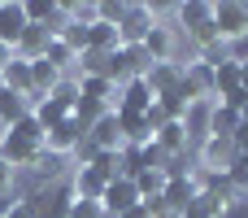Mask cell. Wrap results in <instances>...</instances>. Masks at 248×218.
Returning a JSON list of instances; mask_svg holds the SVG:
<instances>
[{"label":"cell","instance_id":"obj_8","mask_svg":"<svg viewBox=\"0 0 248 218\" xmlns=\"http://www.w3.org/2000/svg\"><path fill=\"white\" fill-rule=\"evenodd\" d=\"M153 22H157V13H153L148 4H126V13H122V22H118V39H122V44H140V39L153 31Z\"/></svg>","mask_w":248,"mask_h":218},{"label":"cell","instance_id":"obj_9","mask_svg":"<svg viewBox=\"0 0 248 218\" xmlns=\"http://www.w3.org/2000/svg\"><path fill=\"white\" fill-rule=\"evenodd\" d=\"M87 144L92 149H100V153H118L126 140H122V131H118V114L113 109H105L92 127H87Z\"/></svg>","mask_w":248,"mask_h":218},{"label":"cell","instance_id":"obj_33","mask_svg":"<svg viewBox=\"0 0 248 218\" xmlns=\"http://www.w3.org/2000/svg\"><path fill=\"white\" fill-rule=\"evenodd\" d=\"M13 57H17V52H13V48H9V44H0V70H4V66H9V61H13Z\"/></svg>","mask_w":248,"mask_h":218},{"label":"cell","instance_id":"obj_13","mask_svg":"<svg viewBox=\"0 0 248 218\" xmlns=\"http://www.w3.org/2000/svg\"><path fill=\"white\" fill-rule=\"evenodd\" d=\"M201 192V184H196V175H179V179H166V188H161V205L166 210H174V214H183L187 205H192V197Z\"/></svg>","mask_w":248,"mask_h":218},{"label":"cell","instance_id":"obj_34","mask_svg":"<svg viewBox=\"0 0 248 218\" xmlns=\"http://www.w3.org/2000/svg\"><path fill=\"white\" fill-rule=\"evenodd\" d=\"M13 201H17V197H13V192H0V218L9 214V205H13Z\"/></svg>","mask_w":248,"mask_h":218},{"label":"cell","instance_id":"obj_2","mask_svg":"<svg viewBox=\"0 0 248 218\" xmlns=\"http://www.w3.org/2000/svg\"><path fill=\"white\" fill-rule=\"evenodd\" d=\"M39 153H44L39 140H26V135H17V131H0V162H4V166L31 170V166L39 162Z\"/></svg>","mask_w":248,"mask_h":218},{"label":"cell","instance_id":"obj_17","mask_svg":"<svg viewBox=\"0 0 248 218\" xmlns=\"http://www.w3.org/2000/svg\"><path fill=\"white\" fill-rule=\"evenodd\" d=\"M31 22H26V9L13 0V4H0V44H9V48H17V39H22V31H26Z\"/></svg>","mask_w":248,"mask_h":218},{"label":"cell","instance_id":"obj_28","mask_svg":"<svg viewBox=\"0 0 248 218\" xmlns=\"http://www.w3.org/2000/svg\"><path fill=\"white\" fill-rule=\"evenodd\" d=\"M65 218H109V214H105V205H100V201H70Z\"/></svg>","mask_w":248,"mask_h":218},{"label":"cell","instance_id":"obj_14","mask_svg":"<svg viewBox=\"0 0 248 218\" xmlns=\"http://www.w3.org/2000/svg\"><path fill=\"white\" fill-rule=\"evenodd\" d=\"M179 79H183V66H179V61H157V66H148V70H144V83H148V92H153V96L174 92V87H179Z\"/></svg>","mask_w":248,"mask_h":218},{"label":"cell","instance_id":"obj_7","mask_svg":"<svg viewBox=\"0 0 248 218\" xmlns=\"http://www.w3.org/2000/svg\"><path fill=\"white\" fill-rule=\"evenodd\" d=\"M235 162V144L222 140V135H209L201 149H196V170H214V175H227V166Z\"/></svg>","mask_w":248,"mask_h":218},{"label":"cell","instance_id":"obj_10","mask_svg":"<svg viewBox=\"0 0 248 218\" xmlns=\"http://www.w3.org/2000/svg\"><path fill=\"white\" fill-rule=\"evenodd\" d=\"M78 92H83V101L100 105V114L118 105V83H113L109 74H83V79H78Z\"/></svg>","mask_w":248,"mask_h":218},{"label":"cell","instance_id":"obj_18","mask_svg":"<svg viewBox=\"0 0 248 218\" xmlns=\"http://www.w3.org/2000/svg\"><path fill=\"white\" fill-rule=\"evenodd\" d=\"M70 114H74V109H70L65 101H57V96H44V101H39V105L31 109V118H35V122L44 127V135H48L52 127H61V122H65Z\"/></svg>","mask_w":248,"mask_h":218},{"label":"cell","instance_id":"obj_31","mask_svg":"<svg viewBox=\"0 0 248 218\" xmlns=\"http://www.w3.org/2000/svg\"><path fill=\"white\" fill-rule=\"evenodd\" d=\"M4 218H39V214H35V205H31L26 197H17V201L9 205V214H4Z\"/></svg>","mask_w":248,"mask_h":218},{"label":"cell","instance_id":"obj_25","mask_svg":"<svg viewBox=\"0 0 248 218\" xmlns=\"http://www.w3.org/2000/svg\"><path fill=\"white\" fill-rule=\"evenodd\" d=\"M26 114H31L26 96H17V92L0 87V127H13V122H17V118H26Z\"/></svg>","mask_w":248,"mask_h":218},{"label":"cell","instance_id":"obj_4","mask_svg":"<svg viewBox=\"0 0 248 218\" xmlns=\"http://www.w3.org/2000/svg\"><path fill=\"white\" fill-rule=\"evenodd\" d=\"M83 114H70L61 127H52L48 135H44V153H52V157H70V153H78L83 149Z\"/></svg>","mask_w":248,"mask_h":218},{"label":"cell","instance_id":"obj_32","mask_svg":"<svg viewBox=\"0 0 248 218\" xmlns=\"http://www.w3.org/2000/svg\"><path fill=\"white\" fill-rule=\"evenodd\" d=\"M13 175H17V170H13V166H4V162H0V192H9V184H13Z\"/></svg>","mask_w":248,"mask_h":218},{"label":"cell","instance_id":"obj_19","mask_svg":"<svg viewBox=\"0 0 248 218\" xmlns=\"http://www.w3.org/2000/svg\"><path fill=\"white\" fill-rule=\"evenodd\" d=\"M240 92V61H222V66H214V96L209 101H227V96H235Z\"/></svg>","mask_w":248,"mask_h":218},{"label":"cell","instance_id":"obj_21","mask_svg":"<svg viewBox=\"0 0 248 218\" xmlns=\"http://www.w3.org/2000/svg\"><path fill=\"white\" fill-rule=\"evenodd\" d=\"M0 87L17 92V96H31V61L13 57V61H9V66L0 70Z\"/></svg>","mask_w":248,"mask_h":218},{"label":"cell","instance_id":"obj_24","mask_svg":"<svg viewBox=\"0 0 248 218\" xmlns=\"http://www.w3.org/2000/svg\"><path fill=\"white\" fill-rule=\"evenodd\" d=\"M44 61H48V66H57L61 74H70V70L78 66V52H74V48H70L61 35H57V39H48V52H44Z\"/></svg>","mask_w":248,"mask_h":218},{"label":"cell","instance_id":"obj_6","mask_svg":"<svg viewBox=\"0 0 248 218\" xmlns=\"http://www.w3.org/2000/svg\"><path fill=\"white\" fill-rule=\"evenodd\" d=\"M214 31H218L222 44L248 35V4H240V0H222V4H214Z\"/></svg>","mask_w":248,"mask_h":218},{"label":"cell","instance_id":"obj_26","mask_svg":"<svg viewBox=\"0 0 248 218\" xmlns=\"http://www.w3.org/2000/svg\"><path fill=\"white\" fill-rule=\"evenodd\" d=\"M135 188H140V201H157L161 188H166V175L161 170H140L135 175Z\"/></svg>","mask_w":248,"mask_h":218},{"label":"cell","instance_id":"obj_23","mask_svg":"<svg viewBox=\"0 0 248 218\" xmlns=\"http://www.w3.org/2000/svg\"><path fill=\"white\" fill-rule=\"evenodd\" d=\"M222 214H227V201H218L214 192H196L192 205H187L179 218H222Z\"/></svg>","mask_w":248,"mask_h":218},{"label":"cell","instance_id":"obj_29","mask_svg":"<svg viewBox=\"0 0 248 218\" xmlns=\"http://www.w3.org/2000/svg\"><path fill=\"white\" fill-rule=\"evenodd\" d=\"M96 9H100V22H109V26H118L122 13H126V4H113V0H105V4H96Z\"/></svg>","mask_w":248,"mask_h":218},{"label":"cell","instance_id":"obj_5","mask_svg":"<svg viewBox=\"0 0 248 218\" xmlns=\"http://www.w3.org/2000/svg\"><path fill=\"white\" fill-rule=\"evenodd\" d=\"M148 66H153V61L144 57V48H140V44H118V48L109 52V79H113V83L140 79Z\"/></svg>","mask_w":248,"mask_h":218},{"label":"cell","instance_id":"obj_22","mask_svg":"<svg viewBox=\"0 0 248 218\" xmlns=\"http://www.w3.org/2000/svg\"><path fill=\"white\" fill-rule=\"evenodd\" d=\"M235 127H240V109H231V105H218V101H214V114H209V135L231 140V135H235Z\"/></svg>","mask_w":248,"mask_h":218},{"label":"cell","instance_id":"obj_30","mask_svg":"<svg viewBox=\"0 0 248 218\" xmlns=\"http://www.w3.org/2000/svg\"><path fill=\"white\" fill-rule=\"evenodd\" d=\"M227 57H231V61H240V66H248V35H240V39H231V44H227Z\"/></svg>","mask_w":248,"mask_h":218},{"label":"cell","instance_id":"obj_15","mask_svg":"<svg viewBox=\"0 0 248 218\" xmlns=\"http://www.w3.org/2000/svg\"><path fill=\"white\" fill-rule=\"evenodd\" d=\"M153 144H157L166 157L192 153V140H187V127H183V122H161V127L153 131Z\"/></svg>","mask_w":248,"mask_h":218},{"label":"cell","instance_id":"obj_11","mask_svg":"<svg viewBox=\"0 0 248 218\" xmlns=\"http://www.w3.org/2000/svg\"><path fill=\"white\" fill-rule=\"evenodd\" d=\"M153 105H157V96L148 92L144 74H140V79H126V83H118V105H113V109H131V114H148Z\"/></svg>","mask_w":248,"mask_h":218},{"label":"cell","instance_id":"obj_27","mask_svg":"<svg viewBox=\"0 0 248 218\" xmlns=\"http://www.w3.org/2000/svg\"><path fill=\"white\" fill-rule=\"evenodd\" d=\"M227 179L235 192H248V153H235V162L227 166Z\"/></svg>","mask_w":248,"mask_h":218},{"label":"cell","instance_id":"obj_35","mask_svg":"<svg viewBox=\"0 0 248 218\" xmlns=\"http://www.w3.org/2000/svg\"><path fill=\"white\" fill-rule=\"evenodd\" d=\"M240 92H244V101H248V66H240Z\"/></svg>","mask_w":248,"mask_h":218},{"label":"cell","instance_id":"obj_1","mask_svg":"<svg viewBox=\"0 0 248 218\" xmlns=\"http://www.w3.org/2000/svg\"><path fill=\"white\" fill-rule=\"evenodd\" d=\"M174 17H179V35H187V44L201 52V48H209V44H218V31H214V4H205V0H192V4H179L174 9Z\"/></svg>","mask_w":248,"mask_h":218},{"label":"cell","instance_id":"obj_20","mask_svg":"<svg viewBox=\"0 0 248 218\" xmlns=\"http://www.w3.org/2000/svg\"><path fill=\"white\" fill-rule=\"evenodd\" d=\"M118 44H122V39H118V26H109V22L96 17V22L87 26V48H83V52H105V57H109Z\"/></svg>","mask_w":248,"mask_h":218},{"label":"cell","instance_id":"obj_3","mask_svg":"<svg viewBox=\"0 0 248 218\" xmlns=\"http://www.w3.org/2000/svg\"><path fill=\"white\" fill-rule=\"evenodd\" d=\"M179 44H183V35L174 26H166V22H153V31L140 39V48H144V57L153 66L157 61H179Z\"/></svg>","mask_w":248,"mask_h":218},{"label":"cell","instance_id":"obj_12","mask_svg":"<svg viewBox=\"0 0 248 218\" xmlns=\"http://www.w3.org/2000/svg\"><path fill=\"white\" fill-rule=\"evenodd\" d=\"M100 205H105V214H109V218H118V214H126L131 205H140V188H135V179H113V184L105 188Z\"/></svg>","mask_w":248,"mask_h":218},{"label":"cell","instance_id":"obj_16","mask_svg":"<svg viewBox=\"0 0 248 218\" xmlns=\"http://www.w3.org/2000/svg\"><path fill=\"white\" fill-rule=\"evenodd\" d=\"M105 188H109V179H105L100 170H92V166H78V170H74V179H70L74 201H100V197H105Z\"/></svg>","mask_w":248,"mask_h":218}]
</instances>
